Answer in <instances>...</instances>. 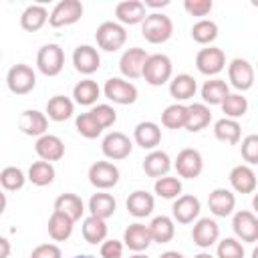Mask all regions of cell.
Returning a JSON list of instances; mask_svg holds the SVG:
<instances>
[{
  "instance_id": "6da1fadb",
  "label": "cell",
  "mask_w": 258,
  "mask_h": 258,
  "mask_svg": "<svg viewBox=\"0 0 258 258\" xmlns=\"http://www.w3.org/2000/svg\"><path fill=\"white\" fill-rule=\"evenodd\" d=\"M141 34L151 44L167 42L173 34V22L169 16H165L161 12H151V14H147V18L141 24Z\"/></svg>"
},
{
  "instance_id": "7a4b0ae2",
  "label": "cell",
  "mask_w": 258,
  "mask_h": 258,
  "mask_svg": "<svg viewBox=\"0 0 258 258\" xmlns=\"http://www.w3.org/2000/svg\"><path fill=\"white\" fill-rule=\"evenodd\" d=\"M95 38H97V44L99 48H103L105 52H115L119 48L125 46L127 42V30L123 24L119 22H113V20H107V22H101L97 32H95Z\"/></svg>"
},
{
  "instance_id": "3957f363",
  "label": "cell",
  "mask_w": 258,
  "mask_h": 258,
  "mask_svg": "<svg viewBox=\"0 0 258 258\" xmlns=\"http://www.w3.org/2000/svg\"><path fill=\"white\" fill-rule=\"evenodd\" d=\"M171 73H173V64L171 58L167 54H149L145 69H143V79L145 83H149L151 87H161L167 81H171Z\"/></svg>"
},
{
  "instance_id": "277c9868",
  "label": "cell",
  "mask_w": 258,
  "mask_h": 258,
  "mask_svg": "<svg viewBox=\"0 0 258 258\" xmlns=\"http://www.w3.org/2000/svg\"><path fill=\"white\" fill-rule=\"evenodd\" d=\"M103 93L109 101L117 103V105H133L137 101V87L131 83V81H125L121 77H111L105 81V87H103Z\"/></svg>"
},
{
  "instance_id": "5b68a950",
  "label": "cell",
  "mask_w": 258,
  "mask_h": 258,
  "mask_svg": "<svg viewBox=\"0 0 258 258\" xmlns=\"http://www.w3.org/2000/svg\"><path fill=\"white\" fill-rule=\"evenodd\" d=\"M64 67V52L58 44H44L36 54V69L44 77H56Z\"/></svg>"
},
{
  "instance_id": "8992f818",
  "label": "cell",
  "mask_w": 258,
  "mask_h": 258,
  "mask_svg": "<svg viewBox=\"0 0 258 258\" xmlns=\"http://www.w3.org/2000/svg\"><path fill=\"white\" fill-rule=\"evenodd\" d=\"M6 85L14 95H28L36 85V73L24 62L14 64L6 75Z\"/></svg>"
},
{
  "instance_id": "52a82bcc",
  "label": "cell",
  "mask_w": 258,
  "mask_h": 258,
  "mask_svg": "<svg viewBox=\"0 0 258 258\" xmlns=\"http://www.w3.org/2000/svg\"><path fill=\"white\" fill-rule=\"evenodd\" d=\"M101 151H103V155H105L107 159H111V161H121V159H125V157L131 155L133 143H131V139H129L125 133H121V131H111V133H107V135L103 137Z\"/></svg>"
},
{
  "instance_id": "ba28073f",
  "label": "cell",
  "mask_w": 258,
  "mask_h": 258,
  "mask_svg": "<svg viewBox=\"0 0 258 258\" xmlns=\"http://www.w3.org/2000/svg\"><path fill=\"white\" fill-rule=\"evenodd\" d=\"M83 16V4L79 0H60L48 18V24L52 28H62V26H71L75 22H79Z\"/></svg>"
},
{
  "instance_id": "9c48e42d",
  "label": "cell",
  "mask_w": 258,
  "mask_h": 258,
  "mask_svg": "<svg viewBox=\"0 0 258 258\" xmlns=\"http://www.w3.org/2000/svg\"><path fill=\"white\" fill-rule=\"evenodd\" d=\"M196 67L206 77H216L226 67V54L218 46H206L196 54Z\"/></svg>"
},
{
  "instance_id": "30bf717a",
  "label": "cell",
  "mask_w": 258,
  "mask_h": 258,
  "mask_svg": "<svg viewBox=\"0 0 258 258\" xmlns=\"http://www.w3.org/2000/svg\"><path fill=\"white\" fill-rule=\"evenodd\" d=\"M89 181L97 189H111L119 183V167L111 161H95L89 167Z\"/></svg>"
},
{
  "instance_id": "8fae6325",
  "label": "cell",
  "mask_w": 258,
  "mask_h": 258,
  "mask_svg": "<svg viewBox=\"0 0 258 258\" xmlns=\"http://www.w3.org/2000/svg\"><path fill=\"white\" fill-rule=\"evenodd\" d=\"M149 54L145 52V48H139V46H133V48H127L121 58H119V71L125 79H139L143 77V69H145V62H147Z\"/></svg>"
},
{
  "instance_id": "7c38bea8",
  "label": "cell",
  "mask_w": 258,
  "mask_h": 258,
  "mask_svg": "<svg viewBox=\"0 0 258 258\" xmlns=\"http://www.w3.org/2000/svg\"><path fill=\"white\" fill-rule=\"evenodd\" d=\"M175 169L179 173V177H185V179H196L202 171H204V157L198 149H191V147H185L177 153L175 157Z\"/></svg>"
},
{
  "instance_id": "4fadbf2b",
  "label": "cell",
  "mask_w": 258,
  "mask_h": 258,
  "mask_svg": "<svg viewBox=\"0 0 258 258\" xmlns=\"http://www.w3.org/2000/svg\"><path fill=\"white\" fill-rule=\"evenodd\" d=\"M232 230L242 242H258V216L248 210H240L232 218Z\"/></svg>"
},
{
  "instance_id": "5bb4252c",
  "label": "cell",
  "mask_w": 258,
  "mask_h": 258,
  "mask_svg": "<svg viewBox=\"0 0 258 258\" xmlns=\"http://www.w3.org/2000/svg\"><path fill=\"white\" fill-rule=\"evenodd\" d=\"M254 67L246 58H234L228 64V79L236 91H248L254 85Z\"/></svg>"
},
{
  "instance_id": "9a60e30c",
  "label": "cell",
  "mask_w": 258,
  "mask_h": 258,
  "mask_svg": "<svg viewBox=\"0 0 258 258\" xmlns=\"http://www.w3.org/2000/svg\"><path fill=\"white\" fill-rule=\"evenodd\" d=\"M220 238V226L216 220L212 218H200L196 224H194V230H191V240L196 246L200 248H210L218 242Z\"/></svg>"
},
{
  "instance_id": "2e32d148",
  "label": "cell",
  "mask_w": 258,
  "mask_h": 258,
  "mask_svg": "<svg viewBox=\"0 0 258 258\" xmlns=\"http://www.w3.org/2000/svg\"><path fill=\"white\" fill-rule=\"evenodd\" d=\"M73 64L81 75H93L101 67V56L95 46L91 44H79L73 52Z\"/></svg>"
},
{
  "instance_id": "e0dca14e",
  "label": "cell",
  "mask_w": 258,
  "mask_h": 258,
  "mask_svg": "<svg viewBox=\"0 0 258 258\" xmlns=\"http://www.w3.org/2000/svg\"><path fill=\"white\" fill-rule=\"evenodd\" d=\"M200 210H202L200 200L196 196H191V194H185V196H179L173 202L171 214H173V220L175 222H179V224H191L194 220H198Z\"/></svg>"
},
{
  "instance_id": "ac0fdd59",
  "label": "cell",
  "mask_w": 258,
  "mask_h": 258,
  "mask_svg": "<svg viewBox=\"0 0 258 258\" xmlns=\"http://www.w3.org/2000/svg\"><path fill=\"white\" fill-rule=\"evenodd\" d=\"M18 127L24 135L42 137V135H46V129H48V117L36 109L22 111V115L18 117Z\"/></svg>"
},
{
  "instance_id": "d6986e66",
  "label": "cell",
  "mask_w": 258,
  "mask_h": 258,
  "mask_svg": "<svg viewBox=\"0 0 258 258\" xmlns=\"http://www.w3.org/2000/svg\"><path fill=\"white\" fill-rule=\"evenodd\" d=\"M34 151H36V155H38L42 161H50V163H52V161L62 159V155H64V143H62L60 137L46 133V135H42V137L36 139Z\"/></svg>"
},
{
  "instance_id": "ffe728a7",
  "label": "cell",
  "mask_w": 258,
  "mask_h": 258,
  "mask_svg": "<svg viewBox=\"0 0 258 258\" xmlns=\"http://www.w3.org/2000/svg\"><path fill=\"white\" fill-rule=\"evenodd\" d=\"M208 206H210V212L216 218H226L236 208V196L226 187H216L208 196Z\"/></svg>"
},
{
  "instance_id": "44dd1931",
  "label": "cell",
  "mask_w": 258,
  "mask_h": 258,
  "mask_svg": "<svg viewBox=\"0 0 258 258\" xmlns=\"http://www.w3.org/2000/svg\"><path fill=\"white\" fill-rule=\"evenodd\" d=\"M153 242L151 238V232H149V226L141 224V222H135V224H129V228L125 230L123 234V244L133 250V252H143L149 248V244Z\"/></svg>"
},
{
  "instance_id": "7402d4cb",
  "label": "cell",
  "mask_w": 258,
  "mask_h": 258,
  "mask_svg": "<svg viewBox=\"0 0 258 258\" xmlns=\"http://www.w3.org/2000/svg\"><path fill=\"white\" fill-rule=\"evenodd\" d=\"M115 16L119 20V24H143V20L147 18L145 14V4L139 0H123L115 6Z\"/></svg>"
},
{
  "instance_id": "603a6c76",
  "label": "cell",
  "mask_w": 258,
  "mask_h": 258,
  "mask_svg": "<svg viewBox=\"0 0 258 258\" xmlns=\"http://www.w3.org/2000/svg\"><path fill=\"white\" fill-rule=\"evenodd\" d=\"M230 183L238 194H254L256 185H258V177L254 173V169L246 163H240L236 167H232L230 171Z\"/></svg>"
},
{
  "instance_id": "cb8c5ba5",
  "label": "cell",
  "mask_w": 258,
  "mask_h": 258,
  "mask_svg": "<svg viewBox=\"0 0 258 258\" xmlns=\"http://www.w3.org/2000/svg\"><path fill=\"white\" fill-rule=\"evenodd\" d=\"M133 139L143 149H155L161 143V129L153 121H141L133 129Z\"/></svg>"
},
{
  "instance_id": "d4e9b609",
  "label": "cell",
  "mask_w": 258,
  "mask_h": 258,
  "mask_svg": "<svg viewBox=\"0 0 258 258\" xmlns=\"http://www.w3.org/2000/svg\"><path fill=\"white\" fill-rule=\"evenodd\" d=\"M125 206H127V212L133 218H147L153 212V208H155V198L149 191H145V189H135L127 198Z\"/></svg>"
},
{
  "instance_id": "484cf974",
  "label": "cell",
  "mask_w": 258,
  "mask_h": 258,
  "mask_svg": "<svg viewBox=\"0 0 258 258\" xmlns=\"http://www.w3.org/2000/svg\"><path fill=\"white\" fill-rule=\"evenodd\" d=\"M48 18H50V14L42 4H30L24 8V12L20 16V26L28 32H36L48 22Z\"/></svg>"
},
{
  "instance_id": "4316f807",
  "label": "cell",
  "mask_w": 258,
  "mask_h": 258,
  "mask_svg": "<svg viewBox=\"0 0 258 258\" xmlns=\"http://www.w3.org/2000/svg\"><path fill=\"white\" fill-rule=\"evenodd\" d=\"M169 167H171L169 155H167L165 151H159V149H153V151L147 153L145 159H143V171H145L149 177H155V179L163 177V175L169 171Z\"/></svg>"
},
{
  "instance_id": "83f0119b",
  "label": "cell",
  "mask_w": 258,
  "mask_h": 258,
  "mask_svg": "<svg viewBox=\"0 0 258 258\" xmlns=\"http://www.w3.org/2000/svg\"><path fill=\"white\" fill-rule=\"evenodd\" d=\"M198 91V83L191 75L187 73H181V75H175L171 81H169V95L175 99V101H187L196 95Z\"/></svg>"
},
{
  "instance_id": "f1b7e54d",
  "label": "cell",
  "mask_w": 258,
  "mask_h": 258,
  "mask_svg": "<svg viewBox=\"0 0 258 258\" xmlns=\"http://www.w3.org/2000/svg\"><path fill=\"white\" fill-rule=\"evenodd\" d=\"M230 95V87L224 79H210L202 85V99L206 105H222Z\"/></svg>"
},
{
  "instance_id": "f546056e",
  "label": "cell",
  "mask_w": 258,
  "mask_h": 258,
  "mask_svg": "<svg viewBox=\"0 0 258 258\" xmlns=\"http://www.w3.org/2000/svg\"><path fill=\"white\" fill-rule=\"evenodd\" d=\"M73 113H75V103L64 95H54L46 103V117L56 121V123L71 119Z\"/></svg>"
},
{
  "instance_id": "4dcf8cb0",
  "label": "cell",
  "mask_w": 258,
  "mask_h": 258,
  "mask_svg": "<svg viewBox=\"0 0 258 258\" xmlns=\"http://www.w3.org/2000/svg\"><path fill=\"white\" fill-rule=\"evenodd\" d=\"M75 222L69 218V216H64V214H60V212H52L50 214V218H48V236L54 240V242H64V240H69L71 238V234H73V226Z\"/></svg>"
},
{
  "instance_id": "1f68e13d",
  "label": "cell",
  "mask_w": 258,
  "mask_h": 258,
  "mask_svg": "<svg viewBox=\"0 0 258 258\" xmlns=\"http://www.w3.org/2000/svg\"><path fill=\"white\" fill-rule=\"evenodd\" d=\"M212 121V113H210V107L206 103H191L187 105V123H185V129L191 131V133H198L202 129H206Z\"/></svg>"
},
{
  "instance_id": "d6a6232c",
  "label": "cell",
  "mask_w": 258,
  "mask_h": 258,
  "mask_svg": "<svg viewBox=\"0 0 258 258\" xmlns=\"http://www.w3.org/2000/svg\"><path fill=\"white\" fill-rule=\"evenodd\" d=\"M54 210L64 214V216H69L73 222H77L85 214V204L77 194H60L54 200Z\"/></svg>"
},
{
  "instance_id": "836d02e7",
  "label": "cell",
  "mask_w": 258,
  "mask_h": 258,
  "mask_svg": "<svg viewBox=\"0 0 258 258\" xmlns=\"http://www.w3.org/2000/svg\"><path fill=\"white\" fill-rule=\"evenodd\" d=\"M117 210V202L111 194H105V191H99V194H93L91 200H89V212L91 216L95 218H101V220H107L115 214Z\"/></svg>"
},
{
  "instance_id": "e575fe53",
  "label": "cell",
  "mask_w": 258,
  "mask_h": 258,
  "mask_svg": "<svg viewBox=\"0 0 258 258\" xmlns=\"http://www.w3.org/2000/svg\"><path fill=\"white\" fill-rule=\"evenodd\" d=\"M214 135L218 141H224V143H230V145H236L240 141V135H242V129H240V123L236 119H228V117H222L214 123Z\"/></svg>"
},
{
  "instance_id": "d590c367",
  "label": "cell",
  "mask_w": 258,
  "mask_h": 258,
  "mask_svg": "<svg viewBox=\"0 0 258 258\" xmlns=\"http://www.w3.org/2000/svg\"><path fill=\"white\" fill-rule=\"evenodd\" d=\"M149 232H151L153 242L167 244L175 236V224H173V220L169 216H155L151 220V224H149Z\"/></svg>"
},
{
  "instance_id": "8d00e7d4",
  "label": "cell",
  "mask_w": 258,
  "mask_h": 258,
  "mask_svg": "<svg viewBox=\"0 0 258 258\" xmlns=\"http://www.w3.org/2000/svg\"><path fill=\"white\" fill-rule=\"evenodd\" d=\"M99 95H101V87L93 79H83L73 87V97H75V103L79 105H87V107L95 105Z\"/></svg>"
},
{
  "instance_id": "74e56055",
  "label": "cell",
  "mask_w": 258,
  "mask_h": 258,
  "mask_svg": "<svg viewBox=\"0 0 258 258\" xmlns=\"http://www.w3.org/2000/svg\"><path fill=\"white\" fill-rule=\"evenodd\" d=\"M107 222L101 220V218H95V216H87L83 220V238L89 242V244H103L107 240Z\"/></svg>"
},
{
  "instance_id": "f35d334b",
  "label": "cell",
  "mask_w": 258,
  "mask_h": 258,
  "mask_svg": "<svg viewBox=\"0 0 258 258\" xmlns=\"http://www.w3.org/2000/svg\"><path fill=\"white\" fill-rule=\"evenodd\" d=\"M28 181L38 185V187H44V185H50L54 181V167L50 161H34L30 167H28V173H26Z\"/></svg>"
},
{
  "instance_id": "ab89813d",
  "label": "cell",
  "mask_w": 258,
  "mask_h": 258,
  "mask_svg": "<svg viewBox=\"0 0 258 258\" xmlns=\"http://www.w3.org/2000/svg\"><path fill=\"white\" fill-rule=\"evenodd\" d=\"M161 123L167 129H185L187 123V107L181 103H173L163 109L161 113Z\"/></svg>"
},
{
  "instance_id": "60d3db41",
  "label": "cell",
  "mask_w": 258,
  "mask_h": 258,
  "mask_svg": "<svg viewBox=\"0 0 258 258\" xmlns=\"http://www.w3.org/2000/svg\"><path fill=\"white\" fill-rule=\"evenodd\" d=\"M222 107V113L228 117V119H240L246 115L248 111V99L242 95V93H230L226 97V101L220 105Z\"/></svg>"
},
{
  "instance_id": "b9f144b4",
  "label": "cell",
  "mask_w": 258,
  "mask_h": 258,
  "mask_svg": "<svg viewBox=\"0 0 258 258\" xmlns=\"http://www.w3.org/2000/svg\"><path fill=\"white\" fill-rule=\"evenodd\" d=\"M191 38L198 44H212L218 38V24L214 20L202 18L191 26Z\"/></svg>"
},
{
  "instance_id": "7bdbcfd3",
  "label": "cell",
  "mask_w": 258,
  "mask_h": 258,
  "mask_svg": "<svg viewBox=\"0 0 258 258\" xmlns=\"http://www.w3.org/2000/svg\"><path fill=\"white\" fill-rule=\"evenodd\" d=\"M75 127H77V131H79L85 139H97V137L103 133V127L97 123V119L91 115V111L77 115V119H75Z\"/></svg>"
},
{
  "instance_id": "ee69618b",
  "label": "cell",
  "mask_w": 258,
  "mask_h": 258,
  "mask_svg": "<svg viewBox=\"0 0 258 258\" xmlns=\"http://www.w3.org/2000/svg\"><path fill=\"white\" fill-rule=\"evenodd\" d=\"M155 194L163 200H177L179 194H181V181L179 177H169V175H163L159 179H155V185H153Z\"/></svg>"
},
{
  "instance_id": "f6af8a7d",
  "label": "cell",
  "mask_w": 258,
  "mask_h": 258,
  "mask_svg": "<svg viewBox=\"0 0 258 258\" xmlns=\"http://www.w3.org/2000/svg\"><path fill=\"white\" fill-rule=\"evenodd\" d=\"M26 179H28V177L24 175V171H22L20 167H14V165H8V167H4V169L0 171V183H2V187H4L6 191H16V189H20Z\"/></svg>"
},
{
  "instance_id": "bcb514c9",
  "label": "cell",
  "mask_w": 258,
  "mask_h": 258,
  "mask_svg": "<svg viewBox=\"0 0 258 258\" xmlns=\"http://www.w3.org/2000/svg\"><path fill=\"white\" fill-rule=\"evenodd\" d=\"M216 258H244V246L238 238H224L218 242Z\"/></svg>"
},
{
  "instance_id": "7dc6e473",
  "label": "cell",
  "mask_w": 258,
  "mask_h": 258,
  "mask_svg": "<svg viewBox=\"0 0 258 258\" xmlns=\"http://www.w3.org/2000/svg\"><path fill=\"white\" fill-rule=\"evenodd\" d=\"M240 151H242V157L248 165H258V133L246 135L242 139Z\"/></svg>"
},
{
  "instance_id": "c3c4849f",
  "label": "cell",
  "mask_w": 258,
  "mask_h": 258,
  "mask_svg": "<svg viewBox=\"0 0 258 258\" xmlns=\"http://www.w3.org/2000/svg\"><path fill=\"white\" fill-rule=\"evenodd\" d=\"M91 115L97 119V123H99L103 129L115 125V121H117V111H115L111 105H105V103L95 105V107L91 109Z\"/></svg>"
},
{
  "instance_id": "681fc988",
  "label": "cell",
  "mask_w": 258,
  "mask_h": 258,
  "mask_svg": "<svg viewBox=\"0 0 258 258\" xmlns=\"http://www.w3.org/2000/svg\"><path fill=\"white\" fill-rule=\"evenodd\" d=\"M183 8L191 16H208L214 8V2L212 0H185Z\"/></svg>"
},
{
  "instance_id": "f907efd6",
  "label": "cell",
  "mask_w": 258,
  "mask_h": 258,
  "mask_svg": "<svg viewBox=\"0 0 258 258\" xmlns=\"http://www.w3.org/2000/svg\"><path fill=\"white\" fill-rule=\"evenodd\" d=\"M123 248H125V244L121 240L111 238V240H105L101 244L99 252H101V258H121L123 256Z\"/></svg>"
},
{
  "instance_id": "816d5d0a",
  "label": "cell",
  "mask_w": 258,
  "mask_h": 258,
  "mask_svg": "<svg viewBox=\"0 0 258 258\" xmlns=\"http://www.w3.org/2000/svg\"><path fill=\"white\" fill-rule=\"evenodd\" d=\"M30 258H62V252L56 244H40L30 252Z\"/></svg>"
},
{
  "instance_id": "f5cc1de1",
  "label": "cell",
  "mask_w": 258,
  "mask_h": 258,
  "mask_svg": "<svg viewBox=\"0 0 258 258\" xmlns=\"http://www.w3.org/2000/svg\"><path fill=\"white\" fill-rule=\"evenodd\" d=\"M143 4H145V8L147 6L149 8H165V6H169V0H161V2L159 0H145Z\"/></svg>"
},
{
  "instance_id": "db71d44e",
  "label": "cell",
  "mask_w": 258,
  "mask_h": 258,
  "mask_svg": "<svg viewBox=\"0 0 258 258\" xmlns=\"http://www.w3.org/2000/svg\"><path fill=\"white\" fill-rule=\"evenodd\" d=\"M0 246H2L0 258H8V254H10V244H8V240H6V238H0Z\"/></svg>"
},
{
  "instance_id": "11a10c76",
  "label": "cell",
  "mask_w": 258,
  "mask_h": 258,
  "mask_svg": "<svg viewBox=\"0 0 258 258\" xmlns=\"http://www.w3.org/2000/svg\"><path fill=\"white\" fill-rule=\"evenodd\" d=\"M159 258H183V254H179V252H175V250H167V252H163Z\"/></svg>"
},
{
  "instance_id": "9f6ffc18",
  "label": "cell",
  "mask_w": 258,
  "mask_h": 258,
  "mask_svg": "<svg viewBox=\"0 0 258 258\" xmlns=\"http://www.w3.org/2000/svg\"><path fill=\"white\" fill-rule=\"evenodd\" d=\"M252 208H254V212L258 214V191H256L254 198H252Z\"/></svg>"
},
{
  "instance_id": "6f0895ef",
  "label": "cell",
  "mask_w": 258,
  "mask_h": 258,
  "mask_svg": "<svg viewBox=\"0 0 258 258\" xmlns=\"http://www.w3.org/2000/svg\"><path fill=\"white\" fill-rule=\"evenodd\" d=\"M194 258H216V256H212L210 252H200V254H196Z\"/></svg>"
},
{
  "instance_id": "680465c9",
  "label": "cell",
  "mask_w": 258,
  "mask_h": 258,
  "mask_svg": "<svg viewBox=\"0 0 258 258\" xmlns=\"http://www.w3.org/2000/svg\"><path fill=\"white\" fill-rule=\"evenodd\" d=\"M129 258H149L147 254H141V252H135L133 256H129Z\"/></svg>"
},
{
  "instance_id": "91938a15",
  "label": "cell",
  "mask_w": 258,
  "mask_h": 258,
  "mask_svg": "<svg viewBox=\"0 0 258 258\" xmlns=\"http://www.w3.org/2000/svg\"><path fill=\"white\" fill-rule=\"evenodd\" d=\"M252 258H258V246L252 250Z\"/></svg>"
},
{
  "instance_id": "94428289",
  "label": "cell",
  "mask_w": 258,
  "mask_h": 258,
  "mask_svg": "<svg viewBox=\"0 0 258 258\" xmlns=\"http://www.w3.org/2000/svg\"><path fill=\"white\" fill-rule=\"evenodd\" d=\"M73 258H95V256H89V254H81V256H73Z\"/></svg>"
}]
</instances>
